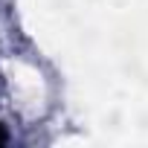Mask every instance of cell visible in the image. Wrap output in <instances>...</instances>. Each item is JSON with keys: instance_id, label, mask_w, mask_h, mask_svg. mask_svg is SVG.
Masks as SVG:
<instances>
[{"instance_id": "1", "label": "cell", "mask_w": 148, "mask_h": 148, "mask_svg": "<svg viewBox=\"0 0 148 148\" xmlns=\"http://www.w3.org/2000/svg\"><path fill=\"white\" fill-rule=\"evenodd\" d=\"M6 139H9V136H6V131H3V125H0V145H6Z\"/></svg>"}]
</instances>
